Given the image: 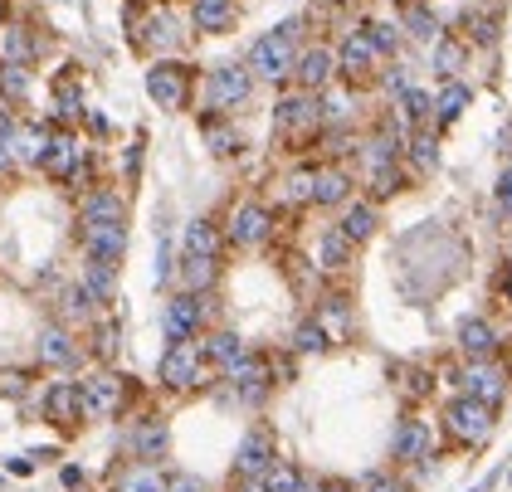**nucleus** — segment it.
<instances>
[{
    "label": "nucleus",
    "instance_id": "3",
    "mask_svg": "<svg viewBox=\"0 0 512 492\" xmlns=\"http://www.w3.org/2000/svg\"><path fill=\"white\" fill-rule=\"evenodd\" d=\"M439 424H444L449 444H459V449H483V444L493 439V429H498V410L483 405V400H473V395H454V400L444 405Z\"/></svg>",
    "mask_w": 512,
    "mask_h": 492
},
{
    "label": "nucleus",
    "instance_id": "28",
    "mask_svg": "<svg viewBox=\"0 0 512 492\" xmlns=\"http://www.w3.org/2000/svg\"><path fill=\"white\" fill-rule=\"evenodd\" d=\"M40 366L49 371H74L79 366V341L69 327H44L40 332Z\"/></svg>",
    "mask_w": 512,
    "mask_h": 492
},
{
    "label": "nucleus",
    "instance_id": "45",
    "mask_svg": "<svg viewBox=\"0 0 512 492\" xmlns=\"http://www.w3.org/2000/svg\"><path fill=\"white\" fill-rule=\"evenodd\" d=\"M371 83H381V93L395 103V98H400V93L415 83V74H410V64H400V54H395V59H386V64H381V74L371 78Z\"/></svg>",
    "mask_w": 512,
    "mask_h": 492
},
{
    "label": "nucleus",
    "instance_id": "57",
    "mask_svg": "<svg viewBox=\"0 0 512 492\" xmlns=\"http://www.w3.org/2000/svg\"><path fill=\"white\" fill-rule=\"evenodd\" d=\"M498 293H503V303H512V264L498 273Z\"/></svg>",
    "mask_w": 512,
    "mask_h": 492
},
{
    "label": "nucleus",
    "instance_id": "59",
    "mask_svg": "<svg viewBox=\"0 0 512 492\" xmlns=\"http://www.w3.org/2000/svg\"><path fill=\"white\" fill-rule=\"evenodd\" d=\"M64 483H69V488H83V468H64Z\"/></svg>",
    "mask_w": 512,
    "mask_h": 492
},
{
    "label": "nucleus",
    "instance_id": "55",
    "mask_svg": "<svg viewBox=\"0 0 512 492\" xmlns=\"http://www.w3.org/2000/svg\"><path fill=\"white\" fill-rule=\"evenodd\" d=\"M313 492H356L352 483H342V478H317Z\"/></svg>",
    "mask_w": 512,
    "mask_h": 492
},
{
    "label": "nucleus",
    "instance_id": "7",
    "mask_svg": "<svg viewBox=\"0 0 512 492\" xmlns=\"http://www.w3.org/2000/svg\"><path fill=\"white\" fill-rule=\"evenodd\" d=\"M220 229H225V249L254 254V249H264V244L274 239V210L259 205V200H235Z\"/></svg>",
    "mask_w": 512,
    "mask_h": 492
},
{
    "label": "nucleus",
    "instance_id": "47",
    "mask_svg": "<svg viewBox=\"0 0 512 492\" xmlns=\"http://www.w3.org/2000/svg\"><path fill=\"white\" fill-rule=\"evenodd\" d=\"M313 312L322 317V322L332 317L337 327H347V322H352V307H347V293H342V288H322V293H317V307H313Z\"/></svg>",
    "mask_w": 512,
    "mask_h": 492
},
{
    "label": "nucleus",
    "instance_id": "50",
    "mask_svg": "<svg viewBox=\"0 0 512 492\" xmlns=\"http://www.w3.org/2000/svg\"><path fill=\"white\" fill-rule=\"evenodd\" d=\"M166 492H210V488L196 473H166Z\"/></svg>",
    "mask_w": 512,
    "mask_h": 492
},
{
    "label": "nucleus",
    "instance_id": "19",
    "mask_svg": "<svg viewBox=\"0 0 512 492\" xmlns=\"http://www.w3.org/2000/svg\"><path fill=\"white\" fill-rule=\"evenodd\" d=\"M137 44H142L147 54H157V59H171V54L186 44V30H181V20H176L171 10H152V15L142 20V30H137Z\"/></svg>",
    "mask_w": 512,
    "mask_h": 492
},
{
    "label": "nucleus",
    "instance_id": "26",
    "mask_svg": "<svg viewBox=\"0 0 512 492\" xmlns=\"http://www.w3.org/2000/svg\"><path fill=\"white\" fill-rule=\"evenodd\" d=\"M239 25V0H191V30L196 35H230Z\"/></svg>",
    "mask_w": 512,
    "mask_h": 492
},
{
    "label": "nucleus",
    "instance_id": "1",
    "mask_svg": "<svg viewBox=\"0 0 512 492\" xmlns=\"http://www.w3.org/2000/svg\"><path fill=\"white\" fill-rule=\"evenodd\" d=\"M327 127V98L322 93H308V88H278L274 98V132L288 142V152H313L317 137Z\"/></svg>",
    "mask_w": 512,
    "mask_h": 492
},
{
    "label": "nucleus",
    "instance_id": "5",
    "mask_svg": "<svg viewBox=\"0 0 512 492\" xmlns=\"http://www.w3.org/2000/svg\"><path fill=\"white\" fill-rule=\"evenodd\" d=\"M332 49H337V78H342V88H366L371 78L381 74V64H386V54L371 44L366 25L342 30V39H337Z\"/></svg>",
    "mask_w": 512,
    "mask_h": 492
},
{
    "label": "nucleus",
    "instance_id": "17",
    "mask_svg": "<svg viewBox=\"0 0 512 492\" xmlns=\"http://www.w3.org/2000/svg\"><path fill=\"white\" fill-rule=\"evenodd\" d=\"M391 458L400 468H415V463H425L434 458V429L430 419H400L391 434Z\"/></svg>",
    "mask_w": 512,
    "mask_h": 492
},
{
    "label": "nucleus",
    "instance_id": "61",
    "mask_svg": "<svg viewBox=\"0 0 512 492\" xmlns=\"http://www.w3.org/2000/svg\"><path fill=\"white\" fill-rule=\"evenodd\" d=\"M0 25H5V0H0Z\"/></svg>",
    "mask_w": 512,
    "mask_h": 492
},
{
    "label": "nucleus",
    "instance_id": "24",
    "mask_svg": "<svg viewBox=\"0 0 512 492\" xmlns=\"http://www.w3.org/2000/svg\"><path fill=\"white\" fill-rule=\"evenodd\" d=\"M454 341H459L464 361H488V356H498V346H503L498 327H493L488 317H464L459 332H454Z\"/></svg>",
    "mask_w": 512,
    "mask_h": 492
},
{
    "label": "nucleus",
    "instance_id": "56",
    "mask_svg": "<svg viewBox=\"0 0 512 492\" xmlns=\"http://www.w3.org/2000/svg\"><path fill=\"white\" fill-rule=\"evenodd\" d=\"M0 395H25V376H0Z\"/></svg>",
    "mask_w": 512,
    "mask_h": 492
},
{
    "label": "nucleus",
    "instance_id": "46",
    "mask_svg": "<svg viewBox=\"0 0 512 492\" xmlns=\"http://www.w3.org/2000/svg\"><path fill=\"white\" fill-rule=\"evenodd\" d=\"M361 25H366L371 44H376L386 59H395V54H400V39H405V30H400L395 20H361Z\"/></svg>",
    "mask_w": 512,
    "mask_h": 492
},
{
    "label": "nucleus",
    "instance_id": "58",
    "mask_svg": "<svg viewBox=\"0 0 512 492\" xmlns=\"http://www.w3.org/2000/svg\"><path fill=\"white\" fill-rule=\"evenodd\" d=\"M230 492H264V483H259V478H235V488Z\"/></svg>",
    "mask_w": 512,
    "mask_h": 492
},
{
    "label": "nucleus",
    "instance_id": "12",
    "mask_svg": "<svg viewBox=\"0 0 512 492\" xmlns=\"http://www.w3.org/2000/svg\"><path fill=\"white\" fill-rule=\"evenodd\" d=\"M83 419H118L127 410V380L118 371H93L79 380Z\"/></svg>",
    "mask_w": 512,
    "mask_h": 492
},
{
    "label": "nucleus",
    "instance_id": "48",
    "mask_svg": "<svg viewBox=\"0 0 512 492\" xmlns=\"http://www.w3.org/2000/svg\"><path fill=\"white\" fill-rule=\"evenodd\" d=\"M356 492H410V483H405L400 473H391V468H371V473L356 483Z\"/></svg>",
    "mask_w": 512,
    "mask_h": 492
},
{
    "label": "nucleus",
    "instance_id": "39",
    "mask_svg": "<svg viewBox=\"0 0 512 492\" xmlns=\"http://www.w3.org/2000/svg\"><path fill=\"white\" fill-rule=\"evenodd\" d=\"M200 346H205V361L215 366V371H225L230 361H239L249 346H244V337L239 332H230V327H220V332H210V337H200Z\"/></svg>",
    "mask_w": 512,
    "mask_h": 492
},
{
    "label": "nucleus",
    "instance_id": "30",
    "mask_svg": "<svg viewBox=\"0 0 512 492\" xmlns=\"http://www.w3.org/2000/svg\"><path fill=\"white\" fill-rule=\"evenodd\" d=\"M220 249H225V229L215 225L210 215H196L186 234H181V254H196V259H220Z\"/></svg>",
    "mask_w": 512,
    "mask_h": 492
},
{
    "label": "nucleus",
    "instance_id": "21",
    "mask_svg": "<svg viewBox=\"0 0 512 492\" xmlns=\"http://www.w3.org/2000/svg\"><path fill=\"white\" fill-rule=\"evenodd\" d=\"M79 244H83V254H88V259L122 264V259H127L132 234H127V225H79Z\"/></svg>",
    "mask_w": 512,
    "mask_h": 492
},
{
    "label": "nucleus",
    "instance_id": "22",
    "mask_svg": "<svg viewBox=\"0 0 512 492\" xmlns=\"http://www.w3.org/2000/svg\"><path fill=\"white\" fill-rule=\"evenodd\" d=\"M200 137H205L210 156H220V161H235L244 152V132L230 122V113H200Z\"/></svg>",
    "mask_w": 512,
    "mask_h": 492
},
{
    "label": "nucleus",
    "instance_id": "14",
    "mask_svg": "<svg viewBox=\"0 0 512 492\" xmlns=\"http://www.w3.org/2000/svg\"><path fill=\"white\" fill-rule=\"evenodd\" d=\"M171 454V424L161 415H142L132 429H127V458L132 463H166Z\"/></svg>",
    "mask_w": 512,
    "mask_h": 492
},
{
    "label": "nucleus",
    "instance_id": "23",
    "mask_svg": "<svg viewBox=\"0 0 512 492\" xmlns=\"http://www.w3.org/2000/svg\"><path fill=\"white\" fill-rule=\"evenodd\" d=\"M40 59V35H35V25H25V20H5L0 25V64H35Z\"/></svg>",
    "mask_w": 512,
    "mask_h": 492
},
{
    "label": "nucleus",
    "instance_id": "20",
    "mask_svg": "<svg viewBox=\"0 0 512 492\" xmlns=\"http://www.w3.org/2000/svg\"><path fill=\"white\" fill-rule=\"evenodd\" d=\"M79 225H127V195L113 186H93L79 200Z\"/></svg>",
    "mask_w": 512,
    "mask_h": 492
},
{
    "label": "nucleus",
    "instance_id": "49",
    "mask_svg": "<svg viewBox=\"0 0 512 492\" xmlns=\"http://www.w3.org/2000/svg\"><path fill=\"white\" fill-rule=\"evenodd\" d=\"M400 390H405L410 400H425V395L434 390V376H430V371H420V366H410V371H405V385H400Z\"/></svg>",
    "mask_w": 512,
    "mask_h": 492
},
{
    "label": "nucleus",
    "instance_id": "37",
    "mask_svg": "<svg viewBox=\"0 0 512 492\" xmlns=\"http://www.w3.org/2000/svg\"><path fill=\"white\" fill-rule=\"evenodd\" d=\"M405 161H410L420 176L439 171V132H434V127H410V137H405Z\"/></svg>",
    "mask_w": 512,
    "mask_h": 492
},
{
    "label": "nucleus",
    "instance_id": "13",
    "mask_svg": "<svg viewBox=\"0 0 512 492\" xmlns=\"http://www.w3.org/2000/svg\"><path fill=\"white\" fill-rule=\"evenodd\" d=\"M278 458L283 454H278L274 429H269V424H249V429H244V439H239V449H235L230 473H235V478H264Z\"/></svg>",
    "mask_w": 512,
    "mask_h": 492
},
{
    "label": "nucleus",
    "instance_id": "27",
    "mask_svg": "<svg viewBox=\"0 0 512 492\" xmlns=\"http://www.w3.org/2000/svg\"><path fill=\"white\" fill-rule=\"evenodd\" d=\"M313 181H317V161H298L293 171H283L278 176L283 210H313Z\"/></svg>",
    "mask_w": 512,
    "mask_h": 492
},
{
    "label": "nucleus",
    "instance_id": "60",
    "mask_svg": "<svg viewBox=\"0 0 512 492\" xmlns=\"http://www.w3.org/2000/svg\"><path fill=\"white\" fill-rule=\"evenodd\" d=\"M327 5H337V10H356L361 0H327Z\"/></svg>",
    "mask_w": 512,
    "mask_h": 492
},
{
    "label": "nucleus",
    "instance_id": "2",
    "mask_svg": "<svg viewBox=\"0 0 512 492\" xmlns=\"http://www.w3.org/2000/svg\"><path fill=\"white\" fill-rule=\"evenodd\" d=\"M303 15L298 20H283L274 30H264V35L249 44V54H244V64L254 69L259 83H269V88H288L293 83V64H298V44H303Z\"/></svg>",
    "mask_w": 512,
    "mask_h": 492
},
{
    "label": "nucleus",
    "instance_id": "8",
    "mask_svg": "<svg viewBox=\"0 0 512 492\" xmlns=\"http://www.w3.org/2000/svg\"><path fill=\"white\" fill-rule=\"evenodd\" d=\"M191 93H196V69L181 64V59H157L147 69V98L157 103L161 113H181L191 108Z\"/></svg>",
    "mask_w": 512,
    "mask_h": 492
},
{
    "label": "nucleus",
    "instance_id": "43",
    "mask_svg": "<svg viewBox=\"0 0 512 492\" xmlns=\"http://www.w3.org/2000/svg\"><path fill=\"white\" fill-rule=\"evenodd\" d=\"M59 312H64V322H98V303H93V293L83 288V283H69L64 293H59Z\"/></svg>",
    "mask_w": 512,
    "mask_h": 492
},
{
    "label": "nucleus",
    "instance_id": "32",
    "mask_svg": "<svg viewBox=\"0 0 512 492\" xmlns=\"http://www.w3.org/2000/svg\"><path fill=\"white\" fill-rule=\"evenodd\" d=\"M44 415L54 419V424H79L83 419V405H79V380H54L49 385V395H44Z\"/></svg>",
    "mask_w": 512,
    "mask_h": 492
},
{
    "label": "nucleus",
    "instance_id": "42",
    "mask_svg": "<svg viewBox=\"0 0 512 492\" xmlns=\"http://www.w3.org/2000/svg\"><path fill=\"white\" fill-rule=\"evenodd\" d=\"M259 483H264V492H313L317 478H308V473H303L298 463L278 458V463L269 468V473H264V478H259Z\"/></svg>",
    "mask_w": 512,
    "mask_h": 492
},
{
    "label": "nucleus",
    "instance_id": "31",
    "mask_svg": "<svg viewBox=\"0 0 512 492\" xmlns=\"http://www.w3.org/2000/svg\"><path fill=\"white\" fill-rule=\"evenodd\" d=\"M469 64V39H459V35H444L430 44V69H434V78L444 83V78H459V69Z\"/></svg>",
    "mask_w": 512,
    "mask_h": 492
},
{
    "label": "nucleus",
    "instance_id": "4",
    "mask_svg": "<svg viewBox=\"0 0 512 492\" xmlns=\"http://www.w3.org/2000/svg\"><path fill=\"white\" fill-rule=\"evenodd\" d=\"M254 88H259V78H254V69H249L244 59H239V64L235 59H230V64H215V69L205 74V108L235 117L239 108H249Z\"/></svg>",
    "mask_w": 512,
    "mask_h": 492
},
{
    "label": "nucleus",
    "instance_id": "36",
    "mask_svg": "<svg viewBox=\"0 0 512 492\" xmlns=\"http://www.w3.org/2000/svg\"><path fill=\"white\" fill-rule=\"evenodd\" d=\"M49 132H54L49 122H20V132H15V142H10V147H15V161L40 171L44 152H49Z\"/></svg>",
    "mask_w": 512,
    "mask_h": 492
},
{
    "label": "nucleus",
    "instance_id": "40",
    "mask_svg": "<svg viewBox=\"0 0 512 492\" xmlns=\"http://www.w3.org/2000/svg\"><path fill=\"white\" fill-rule=\"evenodd\" d=\"M30 93H35V74H30L25 64H0V103L25 108Z\"/></svg>",
    "mask_w": 512,
    "mask_h": 492
},
{
    "label": "nucleus",
    "instance_id": "9",
    "mask_svg": "<svg viewBox=\"0 0 512 492\" xmlns=\"http://www.w3.org/2000/svg\"><path fill=\"white\" fill-rule=\"evenodd\" d=\"M40 171L49 176V181H64V186L83 190V181L93 176V166H88V152H83V142L74 137V132H49V152H44Z\"/></svg>",
    "mask_w": 512,
    "mask_h": 492
},
{
    "label": "nucleus",
    "instance_id": "25",
    "mask_svg": "<svg viewBox=\"0 0 512 492\" xmlns=\"http://www.w3.org/2000/svg\"><path fill=\"white\" fill-rule=\"evenodd\" d=\"M356 259V244L342 234L337 225H322V234H317V254H313V264L317 273L327 278V273H347Z\"/></svg>",
    "mask_w": 512,
    "mask_h": 492
},
{
    "label": "nucleus",
    "instance_id": "10",
    "mask_svg": "<svg viewBox=\"0 0 512 492\" xmlns=\"http://www.w3.org/2000/svg\"><path fill=\"white\" fill-rule=\"evenodd\" d=\"M205 303H210V293H186V288H176L166 307H161V337L166 346L171 341H196L205 332Z\"/></svg>",
    "mask_w": 512,
    "mask_h": 492
},
{
    "label": "nucleus",
    "instance_id": "51",
    "mask_svg": "<svg viewBox=\"0 0 512 492\" xmlns=\"http://www.w3.org/2000/svg\"><path fill=\"white\" fill-rule=\"evenodd\" d=\"M493 195H498V210L512 220V161L503 166V176H498V190H493Z\"/></svg>",
    "mask_w": 512,
    "mask_h": 492
},
{
    "label": "nucleus",
    "instance_id": "18",
    "mask_svg": "<svg viewBox=\"0 0 512 492\" xmlns=\"http://www.w3.org/2000/svg\"><path fill=\"white\" fill-rule=\"evenodd\" d=\"M337 229L352 239L356 249H361V244H371V239L381 234V200H371V195H352V200L337 210Z\"/></svg>",
    "mask_w": 512,
    "mask_h": 492
},
{
    "label": "nucleus",
    "instance_id": "41",
    "mask_svg": "<svg viewBox=\"0 0 512 492\" xmlns=\"http://www.w3.org/2000/svg\"><path fill=\"white\" fill-rule=\"evenodd\" d=\"M391 108L405 117V127H430L434 122V93H425V88H415V83H410Z\"/></svg>",
    "mask_w": 512,
    "mask_h": 492
},
{
    "label": "nucleus",
    "instance_id": "33",
    "mask_svg": "<svg viewBox=\"0 0 512 492\" xmlns=\"http://www.w3.org/2000/svg\"><path fill=\"white\" fill-rule=\"evenodd\" d=\"M215 283H220V259L181 254V264H176V288H186V293H215Z\"/></svg>",
    "mask_w": 512,
    "mask_h": 492
},
{
    "label": "nucleus",
    "instance_id": "11",
    "mask_svg": "<svg viewBox=\"0 0 512 492\" xmlns=\"http://www.w3.org/2000/svg\"><path fill=\"white\" fill-rule=\"evenodd\" d=\"M342 78H337V49L322 44V39H303L298 44V64H293V88H308V93H332Z\"/></svg>",
    "mask_w": 512,
    "mask_h": 492
},
{
    "label": "nucleus",
    "instance_id": "35",
    "mask_svg": "<svg viewBox=\"0 0 512 492\" xmlns=\"http://www.w3.org/2000/svg\"><path fill=\"white\" fill-rule=\"evenodd\" d=\"M79 283L93 293V303H98V307L113 303V298H118V264H108V259H88V254H83Z\"/></svg>",
    "mask_w": 512,
    "mask_h": 492
},
{
    "label": "nucleus",
    "instance_id": "62",
    "mask_svg": "<svg viewBox=\"0 0 512 492\" xmlns=\"http://www.w3.org/2000/svg\"><path fill=\"white\" fill-rule=\"evenodd\" d=\"M508 483H512V473H508Z\"/></svg>",
    "mask_w": 512,
    "mask_h": 492
},
{
    "label": "nucleus",
    "instance_id": "52",
    "mask_svg": "<svg viewBox=\"0 0 512 492\" xmlns=\"http://www.w3.org/2000/svg\"><path fill=\"white\" fill-rule=\"evenodd\" d=\"M122 171H127V181H137V171H142V137L127 147V156H122Z\"/></svg>",
    "mask_w": 512,
    "mask_h": 492
},
{
    "label": "nucleus",
    "instance_id": "53",
    "mask_svg": "<svg viewBox=\"0 0 512 492\" xmlns=\"http://www.w3.org/2000/svg\"><path fill=\"white\" fill-rule=\"evenodd\" d=\"M113 351H118V327L103 322V327H98V356H113Z\"/></svg>",
    "mask_w": 512,
    "mask_h": 492
},
{
    "label": "nucleus",
    "instance_id": "16",
    "mask_svg": "<svg viewBox=\"0 0 512 492\" xmlns=\"http://www.w3.org/2000/svg\"><path fill=\"white\" fill-rule=\"evenodd\" d=\"M459 385H464V395L483 400V405H493V410L508 400V371L498 366V356H488V361H469V366L459 371Z\"/></svg>",
    "mask_w": 512,
    "mask_h": 492
},
{
    "label": "nucleus",
    "instance_id": "54",
    "mask_svg": "<svg viewBox=\"0 0 512 492\" xmlns=\"http://www.w3.org/2000/svg\"><path fill=\"white\" fill-rule=\"evenodd\" d=\"M15 166H20V161H15V147H10V142L0 137V176H10Z\"/></svg>",
    "mask_w": 512,
    "mask_h": 492
},
{
    "label": "nucleus",
    "instance_id": "44",
    "mask_svg": "<svg viewBox=\"0 0 512 492\" xmlns=\"http://www.w3.org/2000/svg\"><path fill=\"white\" fill-rule=\"evenodd\" d=\"M118 492H166V473H161L157 463H132L122 473Z\"/></svg>",
    "mask_w": 512,
    "mask_h": 492
},
{
    "label": "nucleus",
    "instance_id": "29",
    "mask_svg": "<svg viewBox=\"0 0 512 492\" xmlns=\"http://www.w3.org/2000/svg\"><path fill=\"white\" fill-rule=\"evenodd\" d=\"M469 103H473V88H469V83H464V78H444V83H439V93H434V122H430V127L439 132V127L459 122Z\"/></svg>",
    "mask_w": 512,
    "mask_h": 492
},
{
    "label": "nucleus",
    "instance_id": "6",
    "mask_svg": "<svg viewBox=\"0 0 512 492\" xmlns=\"http://www.w3.org/2000/svg\"><path fill=\"white\" fill-rule=\"evenodd\" d=\"M210 361H205V346L196 341H171L166 351H161V366H157V380L166 390H200V385H210Z\"/></svg>",
    "mask_w": 512,
    "mask_h": 492
},
{
    "label": "nucleus",
    "instance_id": "34",
    "mask_svg": "<svg viewBox=\"0 0 512 492\" xmlns=\"http://www.w3.org/2000/svg\"><path fill=\"white\" fill-rule=\"evenodd\" d=\"M400 30L410 39H420V44H434V39L444 35L439 15H434L425 0H400Z\"/></svg>",
    "mask_w": 512,
    "mask_h": 492
},
{
    "label": "nucleus",
    "instance_id": "15",
    "mask_svg": "<svg viewBox=\"0 0 512 492\" xmlns=\"http://www.w3.org/2000/svg\"><path fill=\"white\" fill-rule=\"evenodd\" d=\"M352 195H356V171L347 161H317L313 210H342Z\"/></svg>",
    "mask_w": 512,
    "mask_h": 492
},
{
    "label": "nucleus",
    "instance_id": "38",
    "mask_svg": "<svg viewBox=\"0 0 512 492\" xmlns=\"http://www.w3.org/2000/svg\"><path fill=\"white\" fill-rule=\"evenodd\" d=\"M327 346H332V327H327L317 312L298 317V327H293V351H298V356H322Z\"/></svg>",
    "mask_w": 512,
    "mask_h": 492
}]
</instances>
